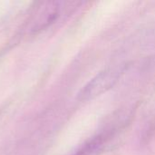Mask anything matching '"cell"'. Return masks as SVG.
I'll use <instances>...</instances> for the list:
<instances>
[{"instance_id": "cell-1", "label": "cell", "mask_w": 155, "mask_h": 155, "mask_svg": "<svg viewBox=\"0 0 155 155\" xmlns=\"http://www.w3.org/2000/svg\"><path fill=\"white\" fill-rule=\"evenodd\" d=\"M121 74L122 71L119 68L107 69L99 73L82 89L79 96L82 100H89L103 94L115 84Z\"/></svg>"}, {"instance_id": "cell-2", "label": "cell", "mask_w": 155, "mask_h": 155, "mask_svg": "<svg viewBox=\"0 0 155 155\" xmlns=\"http://www.w3.org/2000/svg\"><path fill=\"white\" fill-rule=\"evenodd\" d=\"M60 10L59 4L56 2H48V3H43L42 6H40L38 10V17H36L34 22L35 25L33 26L34 30L41 29L45 27V25L51 24L55 20V18L58 16Z\"/></svg>"}, {"instance_id": "cell-3", "label": "cell", "mask_w": 155, "mask_h": 155, "mask_svg": "<svg viewBox=\"0 0 155 155\" xmlns=\"http://www.w3.org/2000/svg\"><path fill=\"white\" fill-rule=\"evenodd\" d=\"M105 140H106L105 135H98L97 137L92 139L87 143H85L74 155H91L102 146V144L105 142Z\"/></svg>"}]
</instances>
